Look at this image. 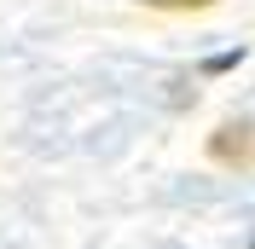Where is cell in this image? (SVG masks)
<instances>
[{
	"label": "cell",
	"mask_w": 255,
	"mask_h": 249,
	"mask_svg": "<svg viewBox=\"0 0 255 249\" xmlns=\"http://www.w3.org/2000/svg\"><path fill=\"white\" fill-rule=\"evenodd\" d=\"M209 162H221V168H255V116H232L209 133Z\"/></svg>",
	"instance_id": "1"
},
{
	"label": "cell",
	"mask_w": 255,
	"mask_h": 249,
	"mask_svg": "<svg viewBox=\"0 0 255 249\" xmlns=\"http://www.w3.org/2000/svg\"><path fill=\"white\" fill-rule=\"evenodd\" d=\"M151 12H209V6H221V0H139Z\"/></svg>",
	"instance_id": "2"
},
{
	"label": "cell",
	"mask_w": 255,
	"mask_h": 249,
	"mask_svg": "<svg viewBox=\"0 0 255 249\" xmlns=\"http://www.w3.org/2000/svg\"><path fill=\"white\" fill-rule=\"evenodd\" d=\"M238 58H244V52H221V58H209L203 70H209V76H221V70H232V64H238Z\"/></svg>",
	"instance_id": "3"
}]
</instances>
